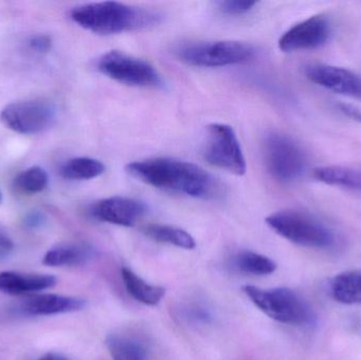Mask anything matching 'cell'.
<instances>
[{"label":"cell","mask_w":361,"mask_h":360,"mask_svg":"<svg viewBox=\"0 0 361 360\" xmlns=\"http://www.w3.org/2000/svg\"><path fill=\"white\" fill-rule=\"evenodd\" d=\"M126 170L135 179L152 187L197 199L220 196L221 184L202 167L185 161L158 158L133 162Z\"/></svg>","instance_id":"cell-1"},{"label":"cell","mask_w":361,"mask_h":360,"mask_svg":"<svg viewBox=\"0 0 361 360\" xmlns=\"http://www.w3.org/2000/svg\"><path fill=\"white\" fill-rule=\"evenodd\" d=\"M70 15L74 23L99 35L149 29L162 21V15L157 11L118 1L82 4Z\"/></svg>","instance_id":"cell-2"},{"label":"cell","mask_w":361,"mask_h":360,"mask_svg":"<svg viewBox=\"0 0 361 360\" xmlns=\"http://www.w3.org/2000/svg\"><path fill=\"white\" fill-rule=\"evenodd\" d=\"M265 221L276 234L299 247L328 249L336 242L334 232L326 224L303 211H278Z\"/></svg>","instance_id":"cell-3"},{"label":"cell","mask_w":361,"mask_h":360,"mask_svg":"<svg viewBox=\"0 0 361 360\" xmlns=\"http://www.w3.org/2000/svg\"><path fill=\"white\" fill-rule=\"evenodd\" d=\"M243 292L259 310L278 323L307 325L315 318L309 304L296 292L286 287L263 290L246 285Z\"/></svg>","instance_id":"cell-4"},{"label":"cell","mask_w":361,"mask_h":360,"mask_svg":"<svg viewBox=\"0 0 361 360\" xmlns=\"http://www.w3.org/2000/svg\"><path fill=\"white\" fill-rule=\"evenodd\" d=\"M263 156L267 170L280 183H293L307 169L305 150L292 137L280 131H269L265 135Z\"/></svg>","instance_id":"cell-5"},{"label":"cell","mask_w":361,"mask_h":360,"mask_svg":"<svg viewBox=\"0 0 361 360\" xmlns=\"http://www.w3.org/2000/svg\"><path fill=\"white\" fill-rule=\"evenodd\" d=\"M176 55L183 63L195 67H226L250 61L255 48L235 40L199 42L183 44L176 50Z\"/></svg>","instance_id":"cell-6"},{"label":"cell","mask_w":361,"mask_h":360,"mask_svg":"<svg viewBox=\"0 0 361 360\" xmlns=\"http://www.w3.org/2000/svg\"><path fill=\"white\" fill-rule=\"evenodd\" d=\"M104 75L121 84L140 88H162V75L147 61L120 51H110L97 61Z\"/></svg>","instance_id":"cell-7"},{"label":"cell","mask_w":361,"mask_h":360,"mask_svg":"<svg viewBox=\"0 0 361 360\" xmlns=\"http://www.w3.org/2000/svg\"><path fill=\"white\" fill-rule=\"evenodd\" d=\"M202 154L212 166L235 175H245L246 162L241 145L235 130L228 125H208Z\"/></svg>","instance_id":"cell-8"},{"label":"cell","mask_w":361,"mask_h":360,"mask_svg":"<svg viewBox=\"0 0 361 360\" xmlns=\"http://www.w3.org/2000/svg\"><path fill=\"white\" fill-rule=\"evenodd\" d=\"M56 110L46 101H19L6 106L0 120L6 128L20 135H36L52 126Z\"/></svg>","instance_id":"cell-9"},{"label":"cell","mask_w":361,"mask_h":360,"mask_svg":"<svg viewBox=\"0 0 361 360\" xmlns=\"http://www.w3.org/2000/svg\"><path fill=\"white\" fill-rule=\"evenodd\" d=\"M332 35V23L324 15H314L297 23L280 37L278 44L283 52L314 50L326 44Z\"/></svg>","instance_id":"cell-10"},{"label":"cell","mask_w":361,"mask_h":360,"mask_svg":"<svg viewBox=\"0 0 361 360\" xmlns=\"http://www.w3.org/2000/svg\"><path fill=\"white\" fill-rule=\"evenodd\" d=\"M305 74L312 82L326 90L361 99V75L351 70L319 63L307 67Z\"/></svg>","instance_id":"cell-11"},{"label":"cell","mask_w":361,"mask_h":360,"mask_svg":"<svg viewBox=\"0 0 361 360\" xmlns=\"http://www.w3.org/2000/svg\"><path fill=\"white\" fill-rule=\"evenodd\" d=\"M147 211L141 201L126 197H111L97 201L90 207V215L99 221L130 228Z\"/></svg>","instance_id":"cell-12"},{"label":"cell","mask_w":361,"mask_h":360,"mask_svg":"<svg viewBox=\"0 0 361 360\" xmlns=\"http://www.w3.org/2000/svg\"><path fill=\"white\" fill-rule=\"evenodd\" d=\"M86 306V302L80 298L69 296L42 294L32 296L21 304V310L33 316L63 314V313L78 312Z\"/></svg>","instance_id":"cell-13"},{"label":"cell","mask_w":361,"mask_h":360,"mask_svg":"<svg viewBox=\"0 0 361 360\" xmlns=\"http://www.w3.org/2000/svg\"><path fill=\"white\" fill-rule=\"evenodd\" d=\"M56 285V278L50 275H23L14 272L0 273V291L10 295H23L44 291Z\"/></svg>","instance_id":"cell-14"},{"label":"cell","mask_w":361,"mask_h":360,"mask_svg":"<svg viewBox=\"0 0 361 360\" xmlns=\"http://www.w3.org/2000/svg\"><path fill=\"white\" fill-rule=\"evenodd\" d=\"M92 247L85 243H68L53 247L44 257L49 266H78L87 263L93 257Z\"/></svg>","instance_id":"cell-15"},{"label":"cell","mask_w":361,"mask_h":360,"mask_svg":"<svg viewBox=\"0 0 361 360\" xmlns=\"http://www.w3.org/2000/svg\"><path fill=\"white\" fill-rule=\"evenodd\" d=\"M314 178L326 185L361 192V171L341 165H326L314 170Z\"/></svg>","instance_id":"cell-16"},{"label":"cell","mask_w":361,"mask_h":360,"mask_svg":"<svg viewBox=\"0 0 361 360\" xmlns=\"http://www.w3.org/2000/svg\"><path fill=\"white\" fill-rule=\"evenodd\" d=\"M122 278L129 295L146 306L160 304L166 293L164 287L149 285L130 268H122Z\"/></svg>","instance_id":"cell-17"},{"label":"cell","mask_w":361,"mask_h":360,"mask_svg":"<svg viewBox=\"0 0 361 360\" xmlns=\"http://www.w3.org/2000/svg\"><path fill=\"white\" fill-rule=\"evenodd\" d=\"M106 346L114 360H149L148 350L137 338L126 334H110Z\"/></svg>","instance_id":"cell-18"},{"label":"cell","mask_w":361,"mask_h":360,"mask_svg":"<svg viewBox=\"0 0 361 360\" xmlns=\"http://www.w3.org/2000/svg\"><path fill=\"white\" fill-rule=\"evenodd\" d=\"M330 290L339 304H361V272L350 271L336 275L331 281Z\"/></svg>","instance_id":"cell-19"},{"label":"cell","mask_w":361,"mask_h":360,"mask_svg":"<svg viewBox=\"0 0 361 360\" xmlns=\"http://www.w3.org/2000/svg\"><path fill=\"white\" fill-rule=\"evenodd\" d=\"M143 232L146 236L157 242L167 243L185 249H192L195 247V239L182 228L163 224H150L143 228Z\"/></svg>","instance_id":"cell-20"},{"label":"cell","mask_w":361,"mask_h":360,"mask_svg":"<svg viewBox=\"0 0 361 360\" xmlns=\"http://www.w3.org/2000/svg\"><path fill=\"white\" fill-rule=\"evenodd\" d=\"M105 169V165L95 159L75 158L63 165L61 175L71 181H87L103 175Z\"/></svg>","instance_id":"cell-21"},{"label":"cell","mask_w":361,"mask_h":360,"mask_svg":"<svg viewBox=\"0 0 361 360\" xmlns=\"http://www.w3.org/2000/svg\"><path fill=\"white\" fill-rule=\"evenodd\" d=\"M235 268L245 274L265 276L275 273L277 264L271 258L254 252H241L233 260Z\"/></svg>","instance_id":"cell-22"},{"label":"cell","mask_w":361,"mask_h":360,"mask_svg":"<svg viewBox=\"0 0 361 360\" xmlns=\"http://www.w3.org/2000/svg\"><path fill=\"white\" fill-rule=\"evenodd\" d=\"M49 177L40 167H31L17 177L16 186L27 194H38L48 186Z\"/></svg>","instance_id":"cell-23"},{"label":"cell","mask_w":361,"mask_h":360,"mask_svg":"<svg viewBox=\"0 0 361 360\" xmlns=\"http://www.w3.org/2000/svg\"><path fill=\"white\" fill-rule=\"evenodd\" d=\"M219 8L227 15H242L252 11L257 6L256 1L248 0H227L218 2Z\"/></svg>","instance_id":"cell-24"},{"label":"cell","mask_w":361,"mask_h":360,"mask_svg":"<svg viewBox=\"0 0 361 360\" xmlns=\"http://www.w3.org/2000/svg\"><path fill=\"white\" fill-rule=\"evenodd\" d=\"M51 38L47 35H36L34 37L30 38L29 42H27V46L31 49L33 52L39 53H47L50 51L51 49Z\"/></svg>","instance_id":"cell-25"},{"label":"cell","mask_w":361,"mask_h":360,"mask_svg":"<svg viewBox=\"0 0 361 360\" xmlns=\"http://www.w3.org/2000/svg\"><path fill=\"white\" fill-rule=\"evenodd\" d=\"M13 249V243L8 237L0 234V256L6 255Z\"/></svg>","instance_id":"cell-26"},{"label":"cell","mask_w":361,"mask_h":360,"mask_svg":"<svg viewBox=\"0 0 361 360\" xmlns=\"http://www.w3.org/2000/svg\"><path fill=\"white\" fill-rule=\"evenodd\" d=\"M341 111L345 112L347 116H351L352 118L360 120L361 122V112L356 108L352 107V106H341Z\"/></svg>","instance_id":"cell-27"},{"label":"cell","mask_w":361,"mask_h":360,"mask_svg":"<svg viewBox=\"0 0 361 360\" xmlns=\"http://www.w3.org/2000/svg\"><path fill=\"white\" fill-rule=\"evenodd\" d=\"M27 225L36 226L42 223V217L39 215H31L27 220Z\"/></svg>","instance_id":"cell-28"},{"label":"cell","mask_w":361,"mask_h":360,"mask_svg":"<svg viewBox=\"0 0 361 360\" xmlns=\"http://www.w3.org/2000/svg\"><path fill=\"white\" fill-rule=\"evenodd\" d=\"M39 360H68L63 355L56 354V353H49V354L44 355Z\"/></svg>","instance_id":"cell-29"},{"label":"cell","mask_w":361,"mask_h":360,"mask_svg":"<svg viewBox=\"0 0 361 360\" xmlns=\"http://www.w3.org/2000/svg\"><path fill=\"white\" fill-rule=\"evenodd\" d=\"M1 201H2V196H1V192H0V203H1Z\"/></svg>","instance_id":"cell-30"}]
</instances>
